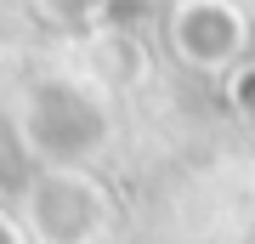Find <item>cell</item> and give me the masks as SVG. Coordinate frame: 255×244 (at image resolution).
Listing matches in <instances>:
<instances>
[{
	"mask_svg": "<svg viewBox=\"0 0 255 244\" xmlns=\"http://www.w3.org/2000/svg\"><path fill=\"white\" fill-rule=\"evenodd\" d=\"M114 136L108 85L97 74H40L17 97V142L34 165H91Z\"/></svg>",
	"mask_w": 255,
	"mask_h": 244,
	"instance_id": "obj_1",
	"label": "cell"
},
{
	"mask_svg": "<svg viewBox=\"0 0 255 244\" xmlns=\"http://www.w3.org/2000/svg\"><path fill=\"white\" fill-rule=\"evenodd\" d=\"M17 205L34 244H102L114 222V193L91 165H34Z\"/></svg>",
	"mask_w": 255,
	"mask_h": 244,
	"instance_id": "obj_2",
	"label": "cell"
},
{
	"mask_svg": "<svg viewBox=\"0 0 255 244\" xmlns=\"http://www.w3.org/2000/svg\"><path fill=\"white\" fill-rule=\"evenodd\" d=\"M164 45L193 74H233L250 45V17L233 0H170Z\"/></svg>",
	"mask_w": 255,
	"mask_h": 244,
	"instance_id": "obj_3",
	"label": "cell"
},
{
	"mask_svg": "<svg viewBox=\"0 0 255 244\" xmlns=\"http://www.w3.org/2000/svg\"><path fill=\"white\" fill-rule=\"evenodd\" d=\"M91 74L108 91H125L147 80V45L130 23H97V40H91Z\"/></svg>",
	"mask_w": 255,
	"mask_h": 244,
	"instance_id": "obj_4",
	"label": "cell"
},
{
	"mask_svg": "<svg viewBox=\"0 0 255 244\" xmlns=\"http://www.w3.org/2000/svg\"><path fill=\"white\" fill-rule=\"evenodd\" d=\"M108 6L114 0H40V11L51 23H63V28H97L108 17Z\"/></svg>",
	"mask_w": 255,
	"mask_h": 244,
	"instance_id": "obj_5",
	"label": "cell"
},
{
	"mask_svg": "<svg viewBox=\"0 0 255 244\" xmlns=\"http://www.w3.org/2000/svg\"><path fill=\"white\" fill-rule=\"evenodd\" d=\"M227 102L244 119H255V63H238L233 74H227Z\"/></svg>",
	"mask_w": 255,
	"mask_h": 244,
	"instance_id": "obj_6",
	"label": "cell"
},
{
	"mask_svg": "<svg viewBox=\"0 0 255 244\" xmlns=\"http://www.w3.org/2000/svg\"><path fill=\"white\" fill-rule=\"evenodd\" d=\"M0 244H34V239H28V227H23V216L0 210Z\"/></svg>",
	"mask_w": 255,
	"mask_h": 244,
	"instance_id": "obj_7",
	"label": "cell"
}]
</instances>
